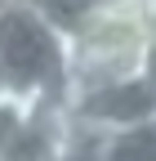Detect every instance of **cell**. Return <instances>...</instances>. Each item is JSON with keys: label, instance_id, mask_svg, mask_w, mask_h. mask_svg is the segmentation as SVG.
Returning <instances> with one entry per match:
<instances>
[{"label": "cell", "instance_id": "obj_3", "mask_svg": "<svg viewBox=\"0 0 156 161\" xmlns=\"http://www.w3.org/2000/svg\"><path fill=\"white\" fill-rule=\"evenodd\" d=\"M63 108H67V121L76 134L103 139L116 130L143 125V121H156V80L134 67L125 76H112V80L63 94Z\"/></svg>", "mask_w": 156, "mask_h": 161}, {"label": "cell", "instance_id": "obj_7", "mask_svg": "<svg viewBox=\"0 0 156 161\" xmlns=\"http://www.w3.org/2000/svg\"><path fill=\"white\" fill-rule=\"evenodd\" d=\"M49 161H98V139H89V134H76L71 143L58 152V157H49Z\"/></svg>", "mask_w": 156, "mask_h": 161}, {"label": "cell", "instance_id": "obj_9", "mask_svg": "<svg viewBox=\"0 0 156 161\" xmlns=\"http://www.w3.org/2000/svg\"><path fill=\"white\" fill-rule=\"evenodd\" d=\"M143 5H147V14H152V18H156V0H143Z\"/></svg>", "mask_w": 156, "mask_h": 161}, {"label": "cell", "instance_id": "obj_1", "mask_svg": "<svg viewBox=\"0 0 156 161\" xmlns=\"http://www.w3.org/2000/svg\"><path fill=\"white\" fill-rule=\"evenodd\" d=\"M0 94H67V36L27 0H0Z\"/></svg>", "mask_w": 156, "mask_h": 161}, {"label": "cell", "instance_id": "obj_5", "mask_svg": "<svg viewBox=\"0 0 156 161\" xmlns=\"http://www.w3.org/2000/svg\"><path fill=\"white\" fill-rule=\"evenodd\" d=\"M36 98H23V94H0V161H9V152L18 148L27 121L36 116Z\"/></svg>", "mask_w": 156, "mask_h": 161}, {"label": "cell", "instance_id": "obj_8", "mask_svg": "<svg viewBox=\"0 0 156 161\" xmlns=\"http://www.w3.org/2000/svg\"><path fill=\"white\" fill-rule=\"evenodd\" d=\"M138 72H147V76L156 80V18H152V31H147V40H143V58H138Z\"/></svg>", "mask_w": 156, "mask_h": 161}, {"label": "cell", "instance_id": "obj_4", "mask_svg": "<svg viewBox=\"0 0 156 161\" xmlns=\"http://www.w3.org/2000/svg\"><path fill=\"white\" fill-rule=\"evenodd\" d=\"M98 161H156V121L98 139Z\"/></svg>", "mask_w": 156, "mask_h": 161}, {"label": "cell", "instance_id": "obj_6", "mask_svg": "<svg viewBox=\"0 0 156 161\" xmlns=\"http://www.w3.org/2000/svg\"><path fill=\"white\" fill-rule=\"evenodd\" d=\"M27 5H31V9H40V14H45L63 36H71L81 23H89V18L107 5V0H27Z\"/></svg>", "mask_w": 156, "mask_h": 161}, {"label": "cell", "instance_id": "obj_2", "mask_svg": "<svg viewBox=\"0 0 156 161\" xmlns=\"http://www.w3.org/2000/svg\"><path fill=\"white\" fill-rule=\"evenodd\" d=\"M152 14L143 0H107V5L67 36V94L125 76L138 67Z\"/></svg>", "mask_w": 156, "mask_h": 161}]
</instances>
